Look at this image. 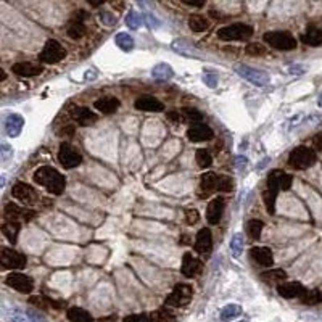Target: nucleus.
Segmentation results:
<instances>
[{
    "mask_svg": "<svg viewBox=\"0 0 322 322\" xmlns=\"http://www.w3.org/2000/svg\"><path fill=\"white\" fill-rule=\"evenodd\" d=\"M34 181L42 187H45L48 193L53 195H60L66 187V179L58 171L48 166H42L34 173Z\"/></svg>",
    "mask_w": 322,
    "mask_h": 322,
    "instance_id": "1",
    "label": "nucleus"
},
{
    "mask_svg": "<svg viewBox=\"0 0 322 322\" xmlns=\"http://www.w3.org/2000/svg\"><path fill=\"white\" fill-rule=\"evenodd\" d=\"M253 35V27L245 23H235L231 26H224L218 31V39L223 42L232 40H245Z\"/></svg>",
    "mask_w": 322,
    "mask_h": 322,
    "instance_id": "2",
    "label": "nucleus"
},
{
    "mask_svg": "<svg viewBox=\"0 0 322 322\" xmlns=\"http://www.w3.org/2000/svg\"><path fill=\"white\" fill-rule=\"evenodd\" d=\"M314 163H316V153H314L313 148L305 147V145L293 148L289 156V164L293 169H300V171L308 169V168H311Z\"/></svg>",
    "mask_w": 322,
    "mask_h": 322,
    "instance_id": "3",
    "label": "nucleus"
},
{
    "mask_svg": "<svg viewBox=\"0 0 322 322\" xmlns=\"http://www.w3.org/2000/svg\"><path fill=\"white\" fill-rule=\"evenodd\" d=\"M264 42L277 50H293L297 48L298 42L293 35L287 31H271L264 34Z\"/></svg>",
    "mask_w": 322,
    "mask_h": 322,
    "instance_id": "4",
    "label": "nucleus"
},
{
    "mask_svg": "<svg viewBox=\"0 0 322 322\" xmlns=\"http://www.w3.org/2000/svg\"><path fill=\"white\" fill-rule=\"evenodd\" d=\"M235 73H237L240 77H243L245 81L252 82L253 85H258V87H264L271 82V76L263 69L258 68H252V66H245V64H239L235 66Z\"/></svg>",
    "mask_w": 322,
    "mask_h": 322,
    "instance_id": "5",
    "label": "nucleus"
},
{
    "mask_svg": "<svg viewBox=\"0 0 322 322\" xmlns=\"http://www.w3.org/2000/svg\"><path fill=\"white\" fill-rule=\"evenodd\" d=\"M193 295V290L190 285H185V284H177L174 290L169 293L168 298H166V305L168 306H174V308H181L190 303Z\"/></svg>",
    "mask_w": 322,
    "mask_h": 322,
    "instance_id": "6",
    "label": "nucleus"
},
{
    "mask_svg": "<svg viewBox=\"0 0 322 322\" xmlns=\"http://www.w3.org/2000/svg\"><path fill=\"white\" fill-rule=\"evenodd\" d=\"M64 56H66V50H64L56 40L50 39V40L45 42V45H44V48H42L39 58H40V61H44V63L53 64V63L61 61Z\"/></svg>",
    "mask_w": 322,
    "mask_h": 322,
    "instance_id": "7",
    "label": "nucleus"
},
{
    "mask_svg": "<svg viewBox=\"0 0 322 322\" xmlns=\"http://www.w3.org/2000/svg\"><path fill=\"white\" fill-rule=\"evenodd\" d=\"M58 160L61 163L63 168L66 169H73V168H77L82 161V155L74 150L71 147L68 142H63L60 145V152H58Z\"/></svg>",
    "mask_w": 322,
    "mask_h": 322,
    "instance_id": "8",
    "label": "nucleus"
},
{
    "mask_svg": "<svg viewBox=\"0 0 322 322\" xmlns=\"http://www.w3.org/2000/svg\"><path fill=\"white\" fill-rule=\"evenodd\" d=\"M5 284L8 285V287L21 292V293H31L34 290V281L29 276L21 274V273L8 274L5 279Z\"/></svg>",
    "mask_w": 322,
    "mask_h": 322,
    "instance_id": "9",
    "label": "nucleus"
},
{
    "mask_svg": "<svg viewBox=\"0 0 322 322\" xmlns=\"http://www.w3.org/2000/svg\"><path fill=\"white\" fill-rule=\"evenodd\" d=\"M0 263L6 269H23L26 266V258L11 248H2V252H0Z\"/></svg>",
    "mask_w": 322,
    "mask_h": 322,
    "instance_id": "10",
    "label": "nucleus"
},
{
    "mask_svg": "<svg viewBox=\"0 0 322 322\" xmlns=\"http://www.w3.org/2000/svg\"><path fill=\"white\" fill-rule=\"evenodd\" d=\"M11 193H13V197L24 205H34L35 202H37V192H35L29 184L16 182L15 185H13Z\"/></svg>",
    "mask_w": 322,
    "mask_h": 322,
    "instance_id": "11",
    "label": "nucleus"
},
{
    "mask_svg": "<svg viewBox=\"0 0 322 322\" xmlns=\"http://www.w3.org/2000/svg\"><path fill=\"white\" fill-rule=\"evenodd\" d=\"M5 219L6 221H13V223H19L21 221H26V223H29V221L35 216V211L29 210V208H19L18 205H13V203H8L5 206Z\"/></svg>",
    "mask_w": 322,
    "mask_h": 322,
    "instance_id": "12",
    "label": "nucleus"
},
{
    "mask_svg": "<svg viewBox=\"0 0 322 322\" xmlns=\"http://www.w3.org/2000/svg\"><path fill=\"white\" fill-rule=\"evenodd\" d=\"M293 184V177L284 171H273L268 179V189L273 190H289Z\"/></svg>",
    "mask_w": 322,
    "mask_h": 322,
    "instance_id": "13",
    "label": "nucleus"
},
{
    "mask_svg": "<svg viewBox=\"0 0 322 322\" xmlns=\"http://www.w3.org/2000/svg\"><path fill=\"white\" fill-rule=\"evenodd\" d=\"M187 137L190 142L197 144V142H206V140H211L214 137V132L210 126L202 124V123H193L189 131H187Z\"/></svg>",
    "mask_w": 322,
    "mask_h": 322,
    "instance_id": "14",
    "label": "nucleus"
},
{
    "mask_svg": "<svg viewBox=\"0 0 322 322\" xmlns=\"http://www.w3.org/2000/svg\"><path fill=\"white\" fill-rule=\"evenodd\" d=\"M203 271V263L197 260V258H193L190 253H185L184 258H182V274L187 277V279H192V277H197L202 274Z\"/></svg>",
    "mask_w": 322,
    "mask_h": 322,
    "instance_id": "15",
    "label": "nucleus"
},
{
    "mask_svg": "<svg viewBox=\"0 0 322 322\" xmlns=\"http://www.w3.org/2000/svg\"><path fill=\"white\" fill-rule=\"evenodd\" d=\"M308 290L303 287V284L300 282H284L277 287V293L284 298L292 300V298H300V297H305V293Z\"/></svg>",
    "mask_w": 322,
    "mask_h": 322,
    "instance_id": "16",
    "label": "nucleus"
},
{
    "mask_svg": "<svg viewBox=\"0 0 322 322\" xmlns=\"http://www.w3.org/2000/svg\"><path fill=\"white\" fill-rule=\"evenodd\" d=\"M223 213H224V200L218 197L208 203V208H206V221L211 226H216L219 224L221 218H223Z\"/></svg>",
    "mask_w": 322,
    "mask_h": 322,
    "instance_id": "17",
    "label": "nucleus"
},
{
    "mask_svg": "<svg viewBox=\"0 0 322 322\" xmlns=\"http://www.w3.org/2000/svg\"><path fill=\"white\" fill-rule=\"evenodd\" d=\"M11 71L21 77H32V76H39L42 71H44V68H42L40 64H35L31 61H19V63L13 64Z\"/></svg>",
    "mask_w": 322,
    "mask_h": 322,
    "instance_id": "18",
    "label": "nucleus"
},
{
    "mask_svg": "<svg viewBox=\"0 0 322 322\" xmlns=\"http://www.w3.org/2000/svg\"><path fill=\"white\" fill-rule=\"evenodd\" d=\"M250 256L253 258V261L258 263L263 268H271L274 264V255L268 247H255L250 252Z\"/></svg>",
    "mask_w": 322,
    "mask_h": 322,
    "instance_id": "19",
    "label": "nucleus"
},
{
    "mask_svg": "<svg viewBox=\"0 0 322 322\" xmlns=\"http://www.w3.org/2000/svg\"><path fill=\"white\" fill-rule=\"evenodd\" d=\"M195 252L197 253H210L211 252V248H213V234L210 229H202L198 234H197V237H195Z\"/></svg>",
    "mask_w": 322,
    "mask_h": 322,
    "instance_id": "20",
    "label": "nucleus"
},
{
    "mask_svg": "<svg viewBox=\"0 0 322 322\" xmlns=\"http://www.w3.org/2000/svg\"><path fill=\"white\" fill-rule=\"evenodd\" d=\"M134 106L140 111H152V113H160L164 110V103L153 97H140L135 100Z\"/></svg>",
    "mask_w": 322,
    "mask_h": 322,
    "instance_id": "21",
    "label": "nucleus"
},
{
    "mask_svg": "<svg viewBox=\"0 0 322 322\" xmlns=\"http://www.w3.org/2000/svg\"><path fill=\"white\" fill-rule=\"evenodd\" d=\"M173 50L177 52L179 55H184V56H189V58H202V53L197 47H193L192 44H189L187 40L184 39H176L173 42Z\"/></svg>",
    "mask_w": 322,
    "mask_h": 322,
    "instance_id": "22",
    "label": "nucleus"
},
{
    "mask_svg": "<svg viewBox=\"0 0 322 322\" xmlns=\"http://www.w3.org/2000/svg\"><path fill=\"white\" fill-rule=\"evenodd\" d=\"M24 119L19 114H10L5 119V132L8 137H18L21 134V129H23Z\"/></svg>",
    "mask_w": 322,
    "mask_h": 322,
    "instance_id": "23",
    "label": "nucleus"
},
{
    "mask_svg": "<svg viewBox=\"0 0 322 322\" xmlns=\"http://www.w3.org/2000/svg\"><path fill=\"white\" fill-rule=\"evenodd\" d=\"M302 42L310 47H319L322 45V27L310 26L308 31L302 35Z\"/></svg>",
    "mask_w": 322,
    "mask_h": 322,
    "instance_id": "24",
    "label": "nucleus"
},
{
    "mask_svg": "<svg viewBox=\"0 0 322 322\" xmlns=\"http://www.w3.org/2000/svg\"><path fill=\"white\" fill-rule=\"evenodd\" d=\"M71 116H73L81 126H90L97 121V114L92 113L89 108H82V106L74 108L73 113H71Z\"/></svg>",
    "mask_w": 322,
    "mask_h": 322,
    "instance_id": "25",
    "label": "nucleus"
},
{
    "mask_svg": "<svg viewBox=\"0 0 322 322\" xmlns=\"http://www.w3.org/2000/svg\"><path fill=\"white\" fill-rule=\"evenodd\" d=\"M94 106L100 113L111 114V113H114V111L119 108L121 102H119L118 98H114V97H103V98H98L97 102L94 103Z\"/></svg>",
    "mask_w": 322,
    "mask_h": 322,
    "instance_id": "26",
    "label": "nucleus"
},
{
    "mask_svg": "<svg viewBox=\"0 0 322 322\" xmlns=\"http://www.w3.org/2000/svg\"><path fill=\"white\" fill-rule=\"evenodd\" d=\"M66 318L69 322H94V318L89 311L82 310V308L73 306L66 311Z\"/></svg>",
    "mask_w": 322,
    "mask_h": 322,
    "instance_id": "27",
    "label": "nucleus"
},
{
    "mask_svg": "<svg viewBox=\"0 0 322 322\" xmlns=\"http://www.w3.org/2000/svg\"><path fill=\"white\" fill-rule=\"evenodd\" d=\"M152 76L155 81H169L171 77H174V69L168 63H158L152 69Z\"/></svg>",
    "mask_w": 322,
    "mask_h": 322,
    "instance_id": "28",
    "label": "nucleus"
},
{
    "mask_svg": "<svg viewBox=\"0 0 322 322\" xmlns=\"http://www.w3.org/2000/svg\"><path fill=\"white\" fill-rule=\"evenodd\" d=\"M287 279V274L284 273L282 269H271L266 271V273L261 274V281H264L266 284H284V281Z\"/></svg>",
    "mask_w": 322,
    "mask_h": 322,
    "instance_id": "29",
    "label": "nucleus"
},
{
    "mask_svg": "<svg viewBox=\"0 0 322 322\" xmlns=\"http://www.w3.org/2000/svg\"><path fill=\"white\" fill-rule=\"evenodd\" d=\"M240 314H242V306L235 305V303H231V305H227V306L223 308V310H221L219 318H221V321H223V322H231L235 318H239Z\"/></svg>",
    "mask_w": 322,
    "mask_h": 322,
    "instance_id": "30",
    "label": "nucleus"
},
{
    "mask_svg": "<svg viewBox=\"0 0 322 322\" xmlns=\"http://www.w3.org/2000/svg\"><path fill=\"white\" fill-rule=\"evenodd\" d=\"M218 181H219V177L214 174V173H205L202 176V182H200V187H202V190L206 192V195H208L210 192L218 190Z\"/></svg>",
    "mask_w": 322,
    "mask_h": 322,
    "instance_id": "31",
    "label": "nucleus"
},
{
    "mask_svg": "<svg viewBox=\"0 0 322 322\" xmlns=\"http://www.w3.org/2000/svg\"><path fill=\"white\" fill-rule=\"evenodd\" d=\"M66 34L69 35L71 39H81L82 35L85 34V26H84V23L82 21H79V19H71L69 21V24H68V27H66Z\"/></svg>",
    "mask_w": 322,
    "mask_h": 322,
    "instance_id": "32",
    "label": "nucleus"
},
{
    "mask_svg": "<svg viewBox=\"0 0 322 322\" xmlns=\"http://www.w3.org/2000/svg\"><path fill=\"white\" fill-rule=\"evenodd\" d=\"M114 42H116V45L123 50V52H131L135 45L134 37L132 35H129L127 32H118L116 37H114Z\"/></svg>",
    "mask_w": 322,
    "mask_h": 322,
    "instance_id": "33",
    "label": "nucleus"
},
{
    "mask_svg": "<svg viewBox=\"0 0 322 322\" xmlns=\"http://www.w3.org/2000/svg\"><path fill=\"white\" fill-rule=\"evenodd\" d=\"M2 232L8 242L15 243L18 239V232H19V223H13V221H5L2 224Z\"/></svg>",
    "mask_w": 322,
    "mask_h": 322,
    "instance_id": "34",
    "label": "nucleus"
},
{
    "mask_svg": "<svg viewBox=\"0 0 322 322\" xmlns=\"http://www.w3.org/2000/svg\"><path fill=\"white\" fill-rule=\"evenodd\" d=\"M189 27L193 32H203L208 29V19L203 15H192L189 18Z\"/></svg>",
    "mask_w": 322,
    "mask_h": 322,
    "instance_id": "35",
    "label": "nucleus"
},
{
    "mask_svg": "<svg viewBox=\"0 0 322 322\" xmlns=\"http://www.w3.org/2000/svg\"><path fill=\"white\" fill-rule=\"evenodd\" d=\"M263 227H264L263 221H260V219H250L248 223H247V232H248V235L253 240H256V239L261 237Z\"/></svg>",
    "mask_w": 322,
    "mask_h": 322,
    "instance_id": "36",
    "label": "nucleus"
},
{
    "mask_svg": "<svg viewBox=\"0 0 322 322\" xmlns=\"http://www.w3.org/2000/svg\"><path fill=\"white\" fill-rule=\"evenodd\" d=\"M263 200H264V205H266V210L268 213L273 214L276 211V200H277V190L273 189H268L263 192Z\"/></svg>",
    "mask_w": 322,
    "mask_h": 322,
    "instance_id": "37",
    "label": "nucleus"
},
{
    "mask_svg": "<svg viewBox=\"0 0 322 322\" xmlns=\"http://www.w3.org/2000/svg\"><path fill=\"white\" fill-rule=\"evenodd\" d=\"M195 161H197V164L200 168H210L211 163H213V156L210 155V152L200 148V150H197V153H195Z\"/></svg>",
    "mask_w": 322,
    "mask_h": 322,
    "instance_id": "38",
    "label": "nucleus"
},
{
    "mask_svg": "<svg viewBox=\"0 0 322 322\" xmlns=\"http://www.w3.org/2000/svg\"><path fill=\"white\" fill-rule=\"evenodd\" d=\"M229 247H231V252L235 258H239L243 252V235L239 232V234H235L232 235V239H231V243H229Z\"/></svg>",
    "mask_w": 322,
    "mask_h": 322,
    "instance_id": "39",
    "label": "nucleus"
},
{
    "mask_svg": "<svg viewBox=\"0 0 322 322\" xmlns=\"http://www.w3.org/2000/svg\"><path fill=\"white\" fill-rule=\"evenodd\" d=\"M302 302L305 305H318L322 302V292L319 290H310L305 293V297L302 298Z\"/></svg>",
    "mask_w": 322,
    "mask_h": 322,
    "instance_id": "40",
    "label": "nucleus"
},
{
    "mask_svg": "<svg viewBox=\"0 0 322 322\" xmlns=\"http://www.w3.org/2000/svg\"><path fill=\"white\" fill-rule=\"evenodd\" d=\"M142 21H144V16L139 15L137 11H129L127 16H126V23L131 29H137V27L142 24Z\"/></svg>",
    "mask_w": 322,
    "mask_h": 322,
    "instance_id": "41",
    "label": "nucleus"
},
{
    "mask_svg": "<svg viewBox=\"0 0 322 322\" xmlns=\"http://www.w3.org/2000/svg\"><path fill=\"white\" fill-rule=\"evenodd\" d=\"M232 189H234L232 177H229V176H226V174L219 176V181H218V190H219V192L227 193V192H232Z\"/></svg>",
    "mask_w": 322,
    "mask_h": 322,
    "instance_id": "42",
    "label": "nucleus"
},
{
    "mask_svg": "<svg viewBox=\"0 0 322 322\" xmlns=\"http://www.w3.org/2000/svg\"><path fill=\"white\" fill-rule=\"evenodd\" d=\"M245 52L250 56H263V55H266V48H264V45L258 44V42H252V44H248L245 47Z\"/></svg>",
    "mask_w": 322,
    "mask_h": 322,
    "instance_id": "43",
    "label": "nucleus"
},
{
    "mask_svg": "<svg viewBox=\"0 0 322 322\" xmlns=\"http://www.w3.org/2000/svg\"><path fill=\"white\" fill-rule=\"evenodd\" d=\"M150 318H152V322H173V319H174L166 310H161L158 313L150 314Z\"/></svg>",
    "mask_w": 322,
    "mask_h": 322,
    "instance_id": "44",
    "label": "nucleus"
},
{
    "mask_svg": "<svg viewBox=\"0 0 322 322\" xmlns=\"http://www.w3.org/2000/svg\"><path fill=\"white\" fill-rule=\"evenodd\" d=\"M200 219V214L197 210H185V223H187L189 226H193V224H197V221Z\"/></svg>",
    "mask_w": 322,
    "mask_h": 322,
    "instance_id": "45",
    "label": "nucleus"
},
{
    "mask_svg": "<svg viewBox=\"0 0 322 322\" xmlns=\"http://www.w3.org/2000/svg\"><path fill=\"white\" fill-rule=\"evenodd\" d=\"M100 21H102L105 26H113L116 23V16H114L111 11H102L100 13Z\"/></svg>",
    "mask_w": 322,
    "mask_h": 322,
    "instance_id": "46",
    "label": "nucleus"
},
{
    "mask_svg": "<svg viewBox=\"0 0 322 322\" xmlns=\"http://www.w3.org/2000/svg\"><path fill=\"white\" fill-rule=\"evenodd\" d=\"M124 322H152V318L148 314H131L124 318Z\"/></svg>",
    "mask_w": 322,
    "mask_h": 322,
    "instance_id": "47",
    "label": "nucleus"
},
{
    "mask_svg": "<svg viewBox=\"0 0 322 322\" xmlns=\"http://www.w3.org/2000/svg\"><path fill=\"white\" fill-rule=\"evenodd\" d=\"M182 114H185V116H187L190 121H200L203 118V114L200 113L198 110H195V108H184Z\"/></svg>",
    "mask_w": 322,
    "mask_h": 322,
    "instance_id": "48",
    "label": "nucleus"
},
{
    "mask_svg": "<svg viewBox=\"0 0 322 322\" xmlns=\"http://www.w3.org/2000/svg\"><path fill=\"white\" fill-rule=\"evenodd\" d=\"M26 316H27V319H29V322H47V319L42 316L40 313L34 311V310L26 311Z\"/></svg>",
    "mask_w": 322,
    "mask_h": 322,
    "instance_id": "49",
    "label": "nucleus"
},
{
    "mask_svg": "<svg viewBox=\"0 0 322 322\" xmlns=\"http://www.w3.org/2000/svg\"><path fill=\"white\" fill-rule=\"evenodd\" d=\"M144 19L147 21V24L150 26V27H158L160 26V19L158 18H155L152 13H144Z\"/></svg>",
    "mask_w": 322,
    "mask_h": 322,
    "instance_id": "50",
    "label": "nucleus"
},
{
    "mask_svg": "<svg viewBox=\"0 0 322 322\" xmlns=\"http://www.w3.org/2000/svg\"><path fill=\"white\" fill-rule=\"evenodd\" d=\"M203 82H205L206 85H210V87H216V84H218V77H216V74L205 73V74H203Z\"/></svg>",
    "mask_w": 322,
    "mask_h": 322,
    "instance_id": "51",
    "label": "nucleus"
},
{
    "mask_svg": "<svg viewBox=\"0 0 322 322\" xmlns=\"http://www.w3.org/2000/svg\"><path fill=\"white\" fill-rule=\"evenodd\" d=\"M0 148H2V161H6L13 155V148L8 144H2Z\"/></svg>",
    "mask_w": 322,
    "mask_h": 322,
    "instance_id": "52",
    "label": "nucleus"
},
{
    "mask_svg": "<svg viewBox=\"0 0 322 322\" xmlns=\"http://www.w3.org/2000/svg\"><path fill=\"white\" fill-rule=\"evenodd\" d=\"M29 302H31L32 305H35V306H40V308H45V306L50 303V302H45V300L42 298V297H32V298L29 300Z\"/></svg>",
    "mask_w": 322,
    "mask_h": 322,
    "instance_id": "53",
    "label": "nucleus"
},
{
    "mask_svg": "<svg viewBox=\"0 0 322 322\" xmlns=\"http://www.w3.org/2000/svg\"><path fill=\"white\" fill-rule=\"evenodd\" d=\"M247 163H248V160L245 158V156H242V155H237L235 156V164H237V168L239 169H243L247 166Z\"/></svg>",
    "mask_w": 322,
    "mask_h": 322,
    "instance_id": "54",
    "label": "nucleus"
},
{
    "mask_svg": "<svg viewBox=\"0 0 322 322\" xmlns=\"http://www.w3.org/2000/svg\"><path fill=\"white\" fill-rule=\"evenodd\" d=\"M168 119L173 121V123H182V121H184V118H181V114L176 113V111H169L168 113Z\"/></svg>",
    "mask_w": 322,
    "mask_h": 322,
    "instance_id": "55",
    "label": "nucleus"
},
{
    "mask_svg": "<svg viewBox=\"0 0 322 322\" xmlns=\"http://www.w3.org/2000/svg\"><path fill=\"white\" fill-rule=\"evenodd\" d=\"M289 71H290L292 74H303L305 71H306V68L300 66V64H297V66H295V64H293V66H290V68H289Z\"/></svg>",
    "mask_w": 322,
    "mask_h": 322,
    "instance_id": "56",
    "label": "nucleus"
},
{
    "mask_svg": "<svg viewBox=\"0 0 322 322\" xmlns=\"http://www.w3.org/2000/svg\"><path fill=\"white\" fill-rule=\"evenodd\" d=\"M314 145L318 148H322V134H319L318 137H314Z\"/></svg>",
    "mask_w": 322,
    "mask_h": 322,
    "instance_id": "57",
    "label": "nucleus"
},
{
    "mask_svg": "<svg viewBox=\"0 0 322 322\" xmlns=\"http://www.w3.org/2000/svg\"><path fill=\"white\" fill-rule=\"evenodd\" d=\"M185 5H189V6H203L205 3L203 2H184Z\"/></svg>",
    "mask_w": 322,
    "mask_h": 322,
    "instance_id": "58",
    "label": "nucleus"
},
{
    "mask_svg": "<svg viewBox=\"0 0 322 322\" xmlns=\"http://www.w3.org/2000/svg\"><path fill=\"white\" fill-rule=\"evenodd\" d=\"M85 76H87V79H95V71H89Z\"/></svg>",
    "mask_w": 322,
    "mask_h": 322,
    "instance_id": "59",
    "label": "nucleus"
},
{
    "mask_svg": "<svg viewBox=\"0 0 322 322\" xmlns=\"http://www.w3.org/2000/svg\"><path fill=\"white\" fill-rule=\"evenodd\" d=\"M5 79H6V76H5V71L2 69L0 71V81H5Z\"/></svg>",
    "mask_w": 322,
    "mask_h": 322,
    "instance_id": "60",
    "label": "nucleus"
},
{
    "mask_svg": "<svg viewBox=\"0 0 322 322\" xmlns=\"http://www.w3.org/2000/svg\"><path fill=\"white\" fill-rule=\"evenodd\" d=\"M318 103H319V106H321V108H322V95L319 97V102H318Z\"/></svg>",
    "mask_w": 322,
    "mask_h": 322,
    "instance_id": "61",
    "label": "nucleus"
},
{
    "mask_svg": "<svg viewBox=\"0 0 322 322\" xmlns=\"http://www.w3.org/2000/svg\"><path fill=\"white\" fill-rule=\"evenodd\" d=\"M239 322H248L247 319H243V321H239Z\"/></svg>",
    "mask_w": 322,
    "mask_h": 322,
    "instance_id": "62",
    "label": "nucleus"
}]
</instances>
